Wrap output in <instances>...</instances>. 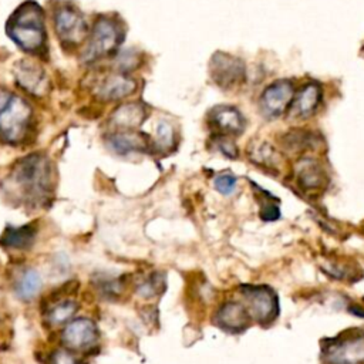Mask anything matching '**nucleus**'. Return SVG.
<instances>
[{
    "label": "nucleus",
    "mask_w": 364,
    "mask_h": 364,
    "mask_svg": "<svg viewBox=\"0 0 364 364\" xmlns=\"http://www.w3.org/2000/svg\"><path fill=\"white\" fill-rule=\"evenodd\" d=\"M10 180L23 199L31 204H40L52 189V167L49 159L40 154L22 158L13 167Z\"/></svg>",
    "instance_id": "obj_1"
},
{
    "label": "nucleus",
    "mask_w": 364,
    "mask_h": 364,
    "mask_svg": "<svg viewBox=\"0 0 364 364\" xmlns=\"http://www.w3.org/2000/svg\"><path fill=\"white\" fill-rule=\"evenodd\" d=\"M8 33L13 42L27 53L42 52L46 43L43 10L34 2H26L10 17Z\"/></svg>",
    "instance_id": "obj_2"
},
{
    "label": "nucleus",
    "mask_w": 364,
    "mask_h": 364,
    "mask_svg": "<svg viewBox=\"0 0 364 364\" xmlns=\"http://www.w3.org/2000/svg\"><path fill=\"white\" fill-rule=\"evenodd\" d=\"M31 107L26 100L12 94L0 110V137L9 144L20 143L29 130Z\"/></svg>",
    "instance_id": "obj_3"
},
{
    "label": "nucleus",
    "mask_w": 364,
    "mask_h": 364,
    "mask_svg": "<svg viewBox=\"0 0 364 364\" xmlns=\"http://www.w3.org/2000/svg\"><path fill=\"white\" fill-rule=\"evenodd\" d=\"M210 74L217 86L224 90H232L245 82L247 67L239 57L218 52L210 61Z\"/></svg>",
    "instance_id": "obj_4"
},
{
    "label": "nucleus",
    "mask_w": 364,
    "mask_h": 364,
    "mask_svg": "<svg viewBox=\"0 0 364 364\" xmlns=\"http://www.w3.org/2000/svg\"><path fill=\"white\" fill-rule=\"evenodd\" d=\"M121 42V33L111 20H99L93 29L90 43L83 54L86 61H96L111 54Z\"/></svg>",
    "instance_id": "obj_5"
},
{
    "label": "nucleus",
    "mask_w": 364,
    "mask_h": 364,
    "mask_svg": "<svg viewBox=\"0 0 364 364\" xmlns=\"http://www.w3.org/2000/svg\"><path fill=\"white\" fill-rule=\"evenodd\" d=\"M295 97L293 85L288 80H277L269 85L261 96V110L268 118H277L286 110Z\"/></svg>",
    "instance_id": "obj_6"
},
{
    "label": "nucleus",
    "mask_w": 364,
    "mask_h": 364,
    "mask_svg": "<svg viewBox=\"0 0 364 364\" xmlns=\"http://www.w3.org/2000/svg\"><path fill=\"white\" fill-rule=\"evenodd\" d=\"M56 31L64 45L77 46L87 36V23L82 15L64 8L56 13Z\"/></svg>",
    "instance_id": "obj_7"
},
{
    "label": "nucleus",
    "mask_w": 364,
    "mask_h": 364,
    "mask_svg": "<svg viewBox=\"0 0 364 364\" xmlns=\"http://www.w3.org/2000/svg\"><path fill=\"white\" fill-rule=\"evenodd\" d=\"M99 340V329L90 319L71 321L63 332V342L68 349L87 350Z\"/></svg>",
    "instance_id": "obj_8"
},
{
    "label": "nucleus",
    "mask_w": 364,
    "mask_h": 364,
    "mask_svg": "<svg viewBox=\"0 0 364 364\" xmlns=\"http://www.w3.org/2000/svg\"><path fill=\"white\" fill-rule=\"evenodd\" d=\"M245 299L251 313L261 323H269L277 316V298L268 288H245Z\"/></svg>",
    "instance_id": "obj_9"
},
{
    "label": "nucleus",
    "mask_w": 364,
    "mask_h": 364,
    "mask_svg": "<svg viewBox=\"0 0 364 364\" xmlns=\"http://www.w3.org/2000/svg\"><path fill=\"white\" fill-rule=\"evenodd\" d=\"M326 360L330 364H361L364 363V337H347L326 349Z\"/></svg>",
    "instance_id": "obj_10"
},
{
    "label": "nucleus",
    "mask_w": 364,
    "mask_h": 364,
    "mask_svg": "<svg viewBox=\"0 0 364 364\" xmlns=\"http://www.w3.org/2000/svg\"><path fill=\"white\" fill-rule=\"evenodd\" d=\"M323 99V90L317 83H307L298 94L293 97L291 107H289V115L292 118L305 119L312 117L319 105L321 104Z\"/></svg>",
    "instance_id": "obj_11"
},
{
    "label": "nucleus",
    "mask_w": 364,
    "mask_h": 364,
    "mask_svg": "<svg viewBox=\"0 0 364 364\" xmlns=\"http://www.w3.org/2000/svg\"><path fill=\"white\" fill-rule=\"evenodd\" d=\"M211 124L225 134H240L245 129V118L242 117V114L231 105H218L211 111L210 115Z\"/></svg>",
    "instance_id": "obj_12"
},
{
    "label": "nucleus",
    "mask_w": 364,
    "mask_h": 364,
    "mask_svg": "<svg viewBox=\"0 0 364 364\" xmlns=\"http://www.w3.org/2000/svg\"><path fill=\"white\" fill-rule=\"evenodd\" d=\"M17 83L31 94L42 96L48 90V78L38 66L31 61H20L16 67Z\"/></svg>",
    "instance_id": "obj_13"
},
{
    "label": "nucleus",
    "mask_w": 364,
    "mask_h": 364,
    "mask_svg": "<svg viewBox=\"0 0 364 364\" xmlns=\"http://www.w3.org/2000/svg\"><path fill=\"white\" fill-rule=\"evenodd\" d=\"M137 90L136 80L124 74H114L104 80L99 97L104 101H117L131 96Z\"/></svg>",
    "instance_id": "obj_14"
},
{
    "label": "nucleus",
    "mask_w": 364,
    "mask_h": 364,
    "mask_svg": "<svg viewBox=\"0 0 364 364\" xmlns=\"http://www.w3.org/2000/svg\"><path fill=\"white\" fill-rule=\"evenodd\" d=\"M217 321L225 330L239 332L248 325L249 313L247 307L242 306L240 303L228 302L219 309L217 314Z\"/></svg>",
    "instance_id": "obj_15"
},
{
    "label": "nucleus",
    "mask_w": 364,
    "mask_h": 364,
    "mask_svg": "<svg viewBox=\"0 0 364 364\" xmlns=\"http://www.w3.org/2000/svg\"><path fill=\"white\" fill-rule=\"evenodd\" d=\"M36 232L34 225L8 228L0 238V245L12 249H27L33 245Z\"/></svg>",
    "instance_id": "obj_16"
},
{
    "label": "nucleus",
    "mask_w": 364,
    "mask_h": 364,
    "mask_svg": "<svg viewBox=\"0 0 364 364\" xmlns=\"http://www.w3.org/2000/svg\"><path fill=\"white\" fill-rule=\"evenodd\" d=\"M110 148L119 155H127L130 152L144 151L147 148V141L141 134L123 131L115 133L108 137L107 140Z\"/></svg>",
    "instance_id": "obj_17"
},
{
    "label": "nucleus",
    "mask_w": 364,
    "mask_h": 364,
    "mask_svg": "<svg viewBox=\"0 0 364 364\" xmlns=\"http://www.w3.org/2000/svg\"><path fill=\"white\" fill-rule=\"evenodd\" d=\"M298 178L305 189H317L325 185V171L314 159L305 158L298 167Z\"/></svg>",
    "instance_id": "obj_18"
},
{
    "label": "nucleus",
    "mask_w": 364,
    "mask_h": 364,
    "mask_svg": "<svg viewBox=\"0 0 364 364\" xmlns=\"http://www.w3.org/2000/svg\"><path fill=\"white\" fill-rule=\"evenodd\" d=\"M42 286H43V280L40 273L36 269H26L16 280L15 292L19 299L31 300L40 293Z\"/></svg>",
    "instance_id": "obj_19"
},
{
    "label": "nucleus",
    "mask_w": 364,
    "mask_h": 364,
    "mask_svg": "<svg viewBox=\"0 0 364 364\" xmlns=\"http://www.w3.org/2000/svg\"><path fill=\"white\" fill-rule=\"evenodd\" d=\"M145 118V110L141 104L131 103L121 105L112 115V123L121 129H136Z\"/></svg>",
    "instance_id": "obj_20"
},
{
    "label": "nucleus",
    "mask_w": 364,
    "mask_h": 364,
    "mask_svg": "<svg viewBox=\"0 0 364 364\" xmlns=\"http://www.w3.org/2000/svg\"><path fill=\"white\" fill-rule=\"evenodd\" d=\"M77 310H78V303L75 300L64 299V300H60V303H56L50 309V312L48 314V320L50 325L60 326V325L67 323L75 314Z\"/></svg>",
    "instance_id": "obj_21"
},
{
    "label": "nucleus",
    "mask_w": 364,
    "mask_h": 364,
    "mask_svg": "<svg viewBox=\"0 0 364 364\" xmlns=\"http://www.w3.org/2000/svg\"><path fill=\"white\" fill-rule=\"evenodd\" d=\"M156 143L161 148H170L174 145V129L163 121L156 127Z\"/></svg>",
    "instance_id": "obj_22"
},
{
    "label": "nucleus",
    "mask_w": 364,
    "mask_h": 364,
    "mask_svg": "<svg viewBox=\"0 0 364 364\" xmlns=\"http://www.w3.org/2000/svg\"><path fill=\"white\" fill-rule=\"evenodd\" d=\"M312 141V136L305 131H292L285 137V144L289 150H302Z\"/></svg>",
    "instance_id": "obj_23"
},
{
    "label": "nucleus",
    "mask_w": 364,
    "mask_h": 364,
    "mask_svg": "<svg viewBox=\"0 0 364 364\" xmlns=\"http://www.w3.org/2000/svg\"><path fill=\"white\" fill-rule=\"evenodd\" d=\"M217 191H219L224 195H231L236 189V178L229 174L218 175L214 181Z\"/></svg>",
    "instance_id": "obj_24"
},
{
    "label": "nucleus",
    "mask_w": 364,
    "mask_h": 364,
    "mask_svg": "<svg viewBox=\"0 0 364 364\" xmlns=\"http://www.w3.org/2000/svg\"><path fill=\"white\" fill-rule=\"evenodd\" d=\"M161 280L156 279L155 276L150 277L148 280L143 282L140 288H138V293L143 296V298H151V296H155L158 293V291L161 289Z\"/></svg>",
    "instance_id": "obj_25"
},
{
    "label": "nucleus",
    "mask_w": 364,
    "mask_h": 364,
    "mask_svg": "<svg viewBox=\"0 0 364 364\" xmlns=\"http://www.w3.org/2000/svg\"><path fill=\"white\" fill-rule=\"evenodd\" d=\"M217 147L219 148V151L224 155H226L229 158H235L238 155L236 145L231 140H228L225 136H219V138L217 140Z\"/></svg>",
    "instance_id": "obj_26"
},
{
    "label": "nucleus",
    "mask_w": 364,
    "mask_h": 364,
    "mask_svg": "<svg viewBox=\"0 0 364 364\" xmlns=\"http://www.w3.org/2000/svg\"><path fill=\"white\" fill-rule=\"evenodd\" d=\"M52 364H77V360L71 353L66 350H57L52 356Z\"/></svg>",
    "instance_id": "obj_27"
},
{
    "label": "nucleus",
    "mask_w": 364,
    "mask_h": 364,
    "mask_svg": "<svg viewBox=\"0 0 364 364\" xmlns=\"http://www.w3.org/2000/svg\"><path fill=\"white\" fill-rule=\"evenodd\" d=\"M261 217H262L263 221H266V222H268V221L272 222V221H276V219L280 217V211H279V208H277L276 205L269 204L268 207H265V208L262 210Z\"/></svg>",
    "instance_id": "obj_28"
},
{
    "label": "nucleus",
    "mask_w": 364,
    "mask_h": 364,
    "mask_svg": "<svg viewBox=\"0 0 364 364\" xmlns=\"http://www.w3.org/2000/svg\"><path fill=\"white\" fill-rule=\"evenodd\" d=\"M10 93L9 92H6V90H3V89H0V110H2V107L8 103V100L10 99Z\"/></svg>",
    "instance_id": "obj_29"
}]
</instances>
